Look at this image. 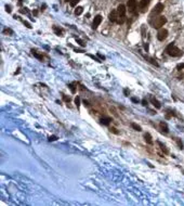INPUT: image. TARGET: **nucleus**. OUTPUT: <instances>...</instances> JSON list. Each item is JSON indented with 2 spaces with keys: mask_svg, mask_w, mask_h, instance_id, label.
Listing matches in <instances>:
<instances>
[{
  "mask_svg": "<svg viewBox=\"0 0 184 206\" xmlns=\"http://www.w3.org/2000/svg\"><path fill=\"white\" fill-rule=\"evenodd\" d=\"M167 53H168L170 57H180L182 54V51L179 49V48L174 47L173 45H169L167 47Z\"/></svg>",
  "mask_w": 184,
  "mask_h": 206,
  "instance_id": "nucleus-1",
  "label": "nucleus"
},
{
  "mask_svg": "<svg viewBox=\"0 0 184 206\" xmlns=\"http://www.w3.org/2000/svg\"><path fill=\"white\" fill-rule=\"evenodd\" d=\"M167 18L165 16H159V18H156L155 23H154V27L155 28H160L161 26H164V24H166Z\"/></svg>",
  "mask_w": 184,
  "mask_h": 206,
  "instance_id": "nucleus-2",
  "label": "nucleus"
},
{
  "mask_svg": "<svg viewBox=\"0 0 184 206\" xmlns=\"http://www.w3.org/2000/svg\"><path fill=\"white\" fill-rule=\"evenodd\" d=\"M167 36H168V30L167 29H160L159 32H158L157 38H158V40L162 41V40H165V39L167 38Z\"/></svg>",
  "mask_w": 184,
  "mask_h": 206,
  "instance_id": "nucleus-3",
  "label": "nucleus"
},
{
  "mask_svg": "<svg viewBox=\"0 0 184 206\" xmlns=\"http://www.w3.org/2000/svg\"><path fill=\"white\" fill-rule=\"evenodd\" d=\"M118 16H119L118 12H117L116 10H113V11L109 13V15H108V20H109L110 22H117Z\"/></svg>",
  "mask_w": 184,
  "mask_h": 206,
  "instance_id": "nucleus-4",
  "label": "nucleus"
},
{
  "mask_svg": "<svg viewBox=\"0 0 184 206\" xmlns=\"http://www.w3.org/2000/svg\"><path fill=\"white\" fill-rule=\"evenodd\" d=\"M101 22H102V16H101V15H97V16L94 18V21H93L92 27H93V28L95 29V28H97L98 26L100 25V23H101Z\"/></svg>",
  "mask_w": 184,
  "mask_h": 206,
  "instance_id": "nucleus-5",
  "label": "nucleus"
},
{
  "mask_svg": "<svg viewBox=\"0 0 184 206\" xmlns=\"http://www.w3.org/2000/svg\"><path fill=\"white\" fill-rule=\"evenodd\" d=\"M117 12H118V14L120 16H125V14H126V7L124 5H119Z\"/></svg>",
  "mask_w": 184,
  "mask_h": 206,
  "instance_id": "nucleus-6",
  "label": "nucleus"
},
{
  "mask_svg": "<svg viewBox=\"0 0 184 206\" xmlns=\"http://www.w3.org/2000/svg\"><path fill=\"white\" fill-rule=\"evenodd\" d=\"M135 6H137V0H129L128 1V9L130 10V11H133V10H134Z\"/></svg>",
  "mask_w": 184,
  "mask_h": 206,
  "instance_id": "nucleus-7",
  "label": "nucleus"
},
{
  "mask_svg": "<svg viewBox=\"0 0 184 206\" xmlns=\"http://www.w3.org/2000/svg\"><path fill=\"white\" fill-rule=\"evenodd\" d=\"M162 10H164V5L162 3H157L155 6V8H154V12L155 13H160Z\"/></svg>",
  "mask_w": 184,
  "mask_h": 206,
  "instance_id": "nucleus-8",
  "label": "nucleus"
},
{
  "mask_svg": "<svg viewBox=\"0 0 184 206\" xmlns=\"http://www.w3.org/2000/svg\"><path fill=\"white\" fill-rule=\"evenodd\" d=\"M150 101H152V103L154 104V106H156L157 109H160V103L156 99H154V98H150Z\"/></svg>",
  "mask_w": 184,
  "mask_h": 206,
  "instance_id": "nucleus-9",
  "label": "nucleus"
},
{
  "mask_svg": "<svg viewBox=\"0 0 184 206\" xmlns=\"http://www.w3.org/2000/svg\"><path fill=\"white\" fill-rule=\"evenodd\" d=\"M148 2H150V0H141V2H140V8H142V9L146 8V6L148 5Z\"/></svg>",
  "mask_w": 184,
  "mask_h": 206,
  "instance_id": "nucleus-10",
  "label": "nucleus"
},
{
  "mask_svg": "<svg viewBox=\"0 0 184 206\" xmlns=\"http://www.w3.org/2000/svg\"><path fill=\"white\" fill-rule=\"evenodd\" d=\"M144 138H145V141L148 143V144H153L152 137H150V134H146L145 136H144Z\"/></svg>",
  "mask_w": 184,
  "mask_h": 206,
  "instance_id": "nucleus-11",
  "label": "nucleus"
},
{
  "mask_svg": "<svg viewBox=\"0 0 184 206\" xmlns=\"http://www.w3.org/2000/svg\"><path fill=\"white\" fill-rule=\"evenodd\" d=\"M82 11H83L82 7H77V9L75 10V14H76V15H80V14L82 13Z\"/></svg>",
  "mask_w": 184,
  "mask_h": 206,
  "instance_id": "nucleus-12",
  "label": "nucleus"
},
{
  "mask_svg": "<svg viewBox=\"0 0 184 206\" xmlns=\"http://www.w3.org/2000/svg\"><path fill=\"white\" fill-rule=\"evenodd\" d=\"M131 127H132L133 129H135V130H138V131H141V127L139 126V125H137V124H134V123H132V124H131Z\"/></svg>",
  "mask_w": 184,
  "mask_h": 206,
  "instance_id": "nucleus-13",
  "label": "nucleus"
},
{
  "mask_svg": "<svg viewBox=\"0 0 184 206\" xmlns=\"http://www.w3.org/2000/svg\"><path fill=\"white\" fill-rule=\"evenodd\" d=\"M109 122H110V118H102V119H101V123H102V124H103V125H106V126L109 124Z\"/></svg>",
  "mask_w": 184,
  "mask_h": 206,
  "instance_id": "nucleus-14",
  "label": "nucleus"
},
{
  "mask_svg": "<svg viewBox=\"0 0 184 206\" xmlns=\"http://www.w3.org/2000/svg\"><path fill=\"white\" fill-rule=\"evenodd\" d=\"M124 22H125V16H120V15H119L118 16V20H117V23H118V24H124Z\"/></svg>",
  "mask_w": 184,
  "mask_h": 206,
  "instance_id": "nucleus-15",
  "label": "nucleus"
},
{
  "mask_svg": "<svg viewBox=\"0 0 184 206\" xmlns=\"http://www.w3.org/2000/svg\"><path fill=\"white\" fill-rule=\"evenodd\" d=\"M158 144H159V145H160V147H161V150H162V151H164V152H165V154H168V150H167V149H166V147H165V145H164V144H162V143H161V142H158Z\"/></svg>",
  "mask_w": 184,
  "mask_h": 206,
  "instance_id": "nucleus-16",
  "label": "nucleus"
},
{
  "mask_svg": "<svg viewBox=\"0 0 184 206\" xmlns=\"http://www.w3.org/2000/svg\"><path fill=\"white\" fill-rule=\"evenodd\" d=\"M160 126H161L162 129L165 128V132H168V128H167V125L165 124V123H160Z\"/></svg>",
  "mask_w": 184,
  "mask_h": 206,
  "instance_id": "nucleus-17",
  "label": "nucleus"
},
{
  "mask_svg": "<svg viewBox=\"0 0 184 206\" xmlns=\"http://www.w3.org/2000/svg\"><path fill=\"white\" fill-rule=\"evenodd\" d=\"M79 1H80V0H72V1H70V6H72V7H75Z\"/></svg>",
  "mask_w": 184,
  "mask_h": 206,
  "instance_id": "nucleus-18",
  "label": "nucleus"
},
{
  "mask_svg": "<svg viewBox=\"0 0 184 206\" xmlns=\"http://www.w3.org/2000/svg\"><path fill=\"white\" fill-rule=\"evenodd\" d=\"M75 103H76L77 106H79V105H80V99H79L78 97H77L76 99H75Z\"/></svg>",
  "mask_w": 184,
  "mask_h": 206,
  "instance_id": "nucleus-19",
  "label": "nucleus"
},
{
  "mask_svg": "<svg viewBox=\"0 0 184 206\" xmlns=\"http://www.w3.org/2000/svg\"><path fill=\"white\" fill-rule=\"evenodd\" d=\"M54 32H55L58 35H61V34H62V30H61V29H58V27H54Z\"/></svg>",
  "mask_w": 184,
  "mask_h": 206,
  "instance_id": "nucleus-20",
  "label": "nucleus"
},
{
  "mask_svg": "<svg viewBox=\"0 0 184 206\" xmlns=\"http://www.w3.org/2000/svg\"><path fill=\"white\" fill-rule=\"evenodd\" d=\"M33 54H34L36 58H38V59H41V57H40V55H39L37 52H35V51H33Z\"/></svg>",
  "mask_w": 184,
  "mask_h": 206,
  "instance_id": "nucleus-21",
  "label": "nucleus"
},
{
  "mask_svg": "<svg viewBox=\"0 0 184 206\" xmlns=\"http://www.w3.org/2000/svg\"><path fill=\"white\" fill-rule=\"evenodd\" d=\"M131 101L134 102V103H138V102H139V99H137V98H131Z\"/></svg>",
  "mask_w": 184,
  "mask_h": 206,
  "instance_id": "nucleus-22",
  "label": "nucleus"
},
{
  "mask_svg": "<svg viewBox=\"0 0 184 206\" xmlns=\"http://www.w3.org/2000/svg\"><path fill=\"white\" fill-rule=\"evenodd\" d=\"M49 140H50V141H54V140H56V137H55V136H52V137H50V138H49Z\"/></svg>",
  "mask_w": 184,
  "mask_h": 206,
  "instance_id": "nucleus-23",
  "label": "nucleus"
},
{
  "mask_svg": "<svg viewBox=\"0 0 184 206\" xmlns=\"http://www.w3.org/2000/svg\"><path fill=\"white\" fill-rule=\"evenodd\" d=\"M178 68L179 70H181V68H184V63H182V64H180L179 66H178Z\"/></svg>",
  "mask_w": 184,
  "mask_h": 206,
  "instance_id": "nucleus-24",
  "label": "nucleus"
},
{
  "mask_svg": "<svg viewBox=\"0 0 184 206\" xmlns=\"http://www.w3.org/2000/svg\"><path fill=\"white\" fill-rule=\"evenodd\" d=\"M110 130H112V131H113V132H114V134H116V135H117V134H118V131H117V130H116V129H115V128H112V129H110Z\"/></svg>",
  "mask_w": 184,
  "mask_h": 206,
  "instance_id": "nucleus-25",
  "label": "nucleus"
},
{
  "mask_svg": "<svg viewBox=\"0 0 184 206\" xmlns=\"http://www.w3.org/2000/svg\"><path fill=\"white\" fill-rule=\"evenodd\" d=\"M77 41H78V42H79V43H80V45H81V46H85V43H83V42H82V41H81V40H80V39H77Z\"/></svg>",
  "mask_w": 184,
  "mask_h": 206,
  "instance_id": "nucleus-26",
  "label": "nucleus"
},
{
  "mask_svg": "<svg viewBox=\"0 0 184 206\" xmlns=\"http://www.w3.org/2000/svg\"><path fill=\"white\" fill-rule=\"evenodd\" d=\"M6 8H7V11H8V12H11V8H10L9 6H7Z\"/></svg>",
  "mask_w": 184,
  "mask_h": 206,
  "instance_id": "nucleus-27",
  "label": "nucleus"
},
{
  "mask_svg": "<svg viewBox=\"0 0 184 206\" xmlns=\"http://www.w3.org/2000/svg\"><path fill=\"white\" fill-rule=\"evenodd\" d=\"M142 103H143V105H146V104H147V101H146V100H143V101H142Z\"/></svg>",
  "mask_w": 184,
  "mask_h": 206,
  "instance_id": "nucleus-28",
  "label": "nucleus"
},
{
  "mask_svg": "<svg viewBox=\"0 0 184 206\" xmlns=\"http://www.w3.org/2000/svg\"><path fill=\"white\" fill-rule=\"evenodd\" d=\"M98 55H99V57H100V58H101V59H102V60H104V59H105V58H104V57H103V55H102V54H100V53H99V54H98Z\"/></svg>",
  "mask_w": 184,
  "mask_h": 206,
  "instance_id": "nucleus-29",
  "label": "nucleus"
},
{
  "mask_svg": "<svg viewBox=\"0 0 184 206\" xmlns=\"http://www.w3.org/2000/svg\"><path fill=\"white\" fill-rule=\"evenodd\" d=\"M124 92H125V94H126V95H128V89H125Z\"/></svg>",
  "mask_w": 184,
  "mask_h": 206,
  "instance_id": "nucleus-30",
  "label": "nucleus"
},
{
  "mask_svg": "<svg viewBox=\"0 0 184 206\" xmlns=\"http://www.w3.org/2000/svg\"><path fill=\"white\" fill-rule=\"evenodd\" d=\"M64 100H65V101H69V98H67V97H65V95H64Z\"/></svg>",
  "mask_w": 184,
  "mask_h": 206,
  "instance_id": "nucleus-31",
  "label": "nucleus"
},
{
  "mask_svg": "<svg viewBox=\"0 0 184 206\" xmlns=\"http://www.w3.org/2000/svg\"><path fill=\"white\" fill-rule=\"evenodd\" d=\"M70 89H72V91H73V92H75V88L72 86V85H70Z\"/></svg>",
  "mask_w": 184,
  "mask_h": 206,
  "instance_id": "nucleus-32",
  "label": "nucleus"
},
{
  "mask_svg": "<svg viewBox=\"0 0 184 206\" xmlns=\"http://www.w3.org/2000/svg\"><path fill=\"white\" fill-rule=\"evenodd\" d=\"M65 1H66V2H68V1H70V0H65Z\"/></svg>",
  "mask_w": 184,
  "mask_h": 206,
  "instance_id": "nucleus-33",
  "label": "nucleus"
}]
</instances>
